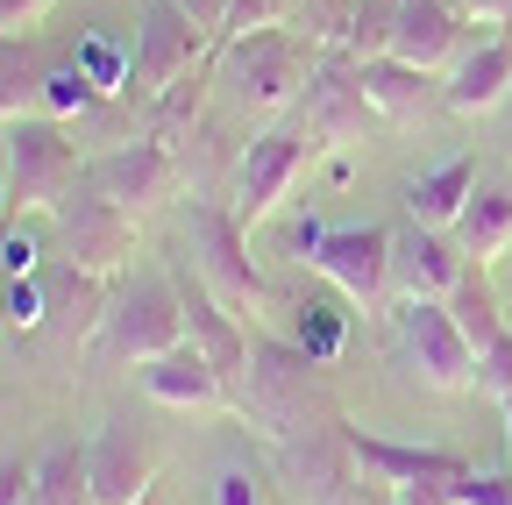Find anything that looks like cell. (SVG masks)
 I'll use <instances>...</instances> for the list:
<instances>
[{
    "instance_id": "83f0119b",
    "label": "cell",
    "mask_w": 512,
    "mask_h": 505,
    "mask_svg": "<svg viewBox=\"0 0 512 505\" xmlns=\"http://www.w3.org/2000/svg\"><path fill=\"white\" fill-rule=\"evenodd\" d=\"M100 100V86H93V72L79 65H43V93H36V114H50V121H64V129H72V121L86 114Z\"/></svg>"
},
{
    "instance_id": "6da1fadb",
    "label": "cell",
    "mask_w": 512,
    "mask_h": 505,
    "mask_svg": "<svg viewBox=\"0 0 512 505\" xmlns=\"http://www.w3.org/2000/svg\"><path fill=\"white\" fill-rule=\"evenodd\" d=\"M235 413L264 441L342 427V399L328 385V363L313 349H299V342H278V335H249V377L235 392Z\"/></svg>"
},
{
    "instance_id": "277c9868",
    "label": "cell",
    "mask_w": 512,
    "mask_h": 505,
    "mask_svg": "<svg viewBox=\"0 0 512 505\" xmlns=\"http://www.w3.org/2000/svg\"><path fill=\"white\" fill-rule=\"evenodd\" d=\"M228 57V79H235V100L249 114H285L292 100H306V79L320 65V50L292 29H249V36H228L221 43Z\"/></svg>"
},
{
    "instance_id": "7a4b0ae2",
    "label": "cell",
    "mask_w": 512,
    "mask_h": 505,
    "mask_svg": "<svg viewBox=\"0 0 512 505\" xmlns=\"http://www.w3.org/2000/svg\"><path fill=\"white\" fill-rule=\"evenodd\" d=\"M178 228H185V257H192V271L214 285L221 306H235V313H264V306L278 299L271 278L256 271V257H249V228L235 221V207H221V200H185Z\"/></svg>"
},
{
    "instance_id": "f546056e",
    "label": "cell",
    "mask_w": 512,
    "mask_h": 505,
    "mask_svg": "<svg viewBox=\"0 0 512 505\" xmlns=\"http://www.w3.org/2000/svg\"><path fill=\"white\" fill-rule=\"evenodd\" d=\"M349 15H356V0H299L292 36H306L313 50H342L349 43Z\"/></svg>"
},
{
    "instance_id": "7bdbcfd3",
    "label": "cell",
    "mask_w": 512,
    "mask_h": 505,
    "mask_svg": "<svg viewBox=\"0 0 512 505\" xmlns=\"http://www.w3.org/2000/svg\"><path fill=\"white\" fill-rule=\"evenodd\" d=\"M136 505H178V491H171V477H157V484H150V491H143Z\"/></svg>"
},
{
    "instance_id": "2e32d148",
    "label": "cell",
    "mask_w": 512,
    "mask_h": 505,
    "mask_svg": "<svg viewBox=\"0 0 512 505\" xmlns=\"http://www.w3.org/2000/svg\"><path fill=\"white\" fill-rule=\"evenodd\" d=\"M349 449H356V463H363V477L370 484H463L470 477V463L456 456V449H406V441H384V434H363V427H349Z\"/></svg>"
},
{
    "instance_id": "4316f807",
    "label": "cell",
    "mask_w": 512,
    "mask_h": 505,
    "mask_svg": "<svg viewBox=\"0 0 512 505\" xmlns=\"http://www.w3.org/2000/svg\"><path fill=\"white\" fill-rule=\"evenodd\" d=\"M72 136H79V150L86 157H100V150H121V143H136L143 136V121H136V100L128 93H100L79 121H72Z\"/></svg>"
},
{
    "instance_id": "484cf974",
    "label": "cell",
    "mask_w": 512,
    "mask_h": 505,
    "mask_svg": "<svg viewBox=\"0 0 512 505\" xmlns=\"http://www.w3.org/2000/svg\"><path fill=\"white\" fill-rule=\"evenodd\" d=\"M36 93H43V57H36V43L0 29V121L36 114Z\"/></svg>"
},
{
    "instance_id": "52a82bcc",
    "label": "cell",
    "mask_w": 512,
    "mask_h": 505,
    "mask_svg": "<svg viewBox=\"0 0 512 505\" xmlns=\"http://www.w3.org/2000/svg\"><path fill=\"white\" fill-rule=\"evenodd\" d=\"M320 150H328V143H320L306 121H278V129H264V136L235 157V200H228L235 221H242V228L271 221V214L292 200V185L306 178V164H313Z\"/></svg>"
},
{
    "instance_id": "9a60e30c",
    "label": "cell",
    "mask_w": 512,
    "mask_h": 505,
    "mask_svg": "<svg viewBox=\"0 0 512 505\" xmlns=\"http://www.w3.org/2000/svg\"><path fill=\"white\" fill-rule=\"evenodd\" d=\"M86 470H93V505H136L164 477V456L136 420H107L86 441Z\"/></svg>"
},
{
    "instance_id": "f35d334b",
    "label": "cell",
    "mask_w": 512,
    "mask_h": 505,
    "mask_svg": "<svg viewBox=\"0 0 512 505\" xmlns=\"http://www.w3.org/2000/svg\"><path fill=\"white\" fill-rule=\"evenodd\" d=\"M178 8H185L192 22H200L214 43H228V8H235V0H178Z\"/></svg>"
},
{
    "instance_id": "ab89813d",
    "label": "cell",
    "mask_w": 512,
    "mask_h": 505,
    "mask_svg": "<svg viewBox=\"0 0 512 505\" xmlns=\"http://www.w3.org/2000/svg\"><path fill=\"white\" fill-rule=\"evenodd\" d=\"M463 22H484V29H505L512 22V0H448Z\"/></svg>"
},
{
    "instance_id": "d4e9b609",
    "label": "cell",
    "mask_w": 512,
    "mask_h": 505,
    "mask_svg": "<svg viewBox=\"0 0 512 505\" xmlns=\"http://www.w3.org/2000/svg\"><path fill=\"white\" fill-rule=\"evenodd\" d=\"M448 313H456V328L470 335V349L484 356L498 335H505V313H498V285H491V271L470 257V271L456 278V292H448Z\"/></svg>"
},
{
    "instance_id": "836d02e7",
    "label": "cell",
    "mask_w": 512,
    "mask_h": 505,
    "mask_svg": "<svg viewBox=\"0 0 512 505\" xmlns=\"http://www.w3.org/2000/svg\"><path fill=\"white\" fill-rule=\"evenodd\" d=\"M477 392H498V399H512V328L477 356Z\"/></svg>"
},
{
    "instance_id": "4dcf8cb0",
    "label": "cell",
    "mask_w": 512,
    "mask_h": 505,
    "mask_svg": "<svg viewBox=\"0 0 512 505\" xmlns=\"http://www.w3.org/2000/svg\"><path fill=\"white\" fill-rule=\"evenodd\" d=\"M299 0H235L228 8V36H249V29H285Z\"/></svg>"
},
{
    "instance_id": "8fae6325",
    "label": "cell",
    "mask_w": 512,
    "mask_h": 505,
    "mask_svg": "<svg viewBox=\"0 0 512 505\" xmlns=\"http://www.w3.org/2000/svg\"><path fill=\"white\" fill-rule=\"evenodd\" d=\"M392 249L399 235L377 228V221H356V228H320L313 242V271L328 278L349 306H384V292H392Z\"/></svg>"
},
{
    "instance_id": "603a6c76",
    "label": "cell",
    "mask_w": 512,
    "mask_h": 505,
    "mask_svg": "<svg viewBox=\"0 0 512 505\" xmlns=\"http://www.w3.org/2000/svg\"><path fill=\"white\" fill-rule=\"evenodd\" d=\"M470 193H477V157H448V164H434L427 178L406 185V214L420 228H456Z\"/></svg>"
},
{
    "instance_id": "cb8c5ba5",
    "label": "cell",
    "mask_w": 512,
    "mask_h": 505,
    "mask_svg": "<svg viewBox=\"0 0 512 505\" xmlns=\"http://www.w3.org/2000/svg\"><path fill=\"white\" fill-rule=\"evenodd\" d=\"M463 242V257H477V264H491L498 249L512 242V185H484L477 178V193H470V207H463V221L448 228Z\"/></svg>"
},
{
    "instance_id": "60d3db41",
    "label": "cell",
    "mask_w": 512,
    "mask_h": 505,
    "mask_svg": "<svg viewBox=\"0 0 512 505\" xmlns=\"http://www.w3.org/2000/svg\"><path fill=\"white\" fill-rule=\"evenodd\" d=\"M392 505H456V484H392Z\"/></svg>"
},
{
    "instance_id": "7dc6e473",
    "label": "cell",
    "mask_w": 512,
    "mask_h": 505,
    "mask_svg": "<svg viewBox=\"0 0 512 505\" xmlns=\"http://www.w3.org/2000/svg\"><path fill=\"white\" fill-rule=\"evenodd\" d=\"M0 328H8V299H0Z\"/></svg>"
},
{
    "instance_id": "e0dca14e",
    "label": "cell",
    "mask_w": 512,
    "mask_h": 505,
    "mask_svg": "<svg viewBox=\"0 0 512 505\" xmlns=\"http://www.w3.org/2000/svg\"><path fill=\"white\" fill-rule=\"evenodd\" d=\"M463 271H470V257H463V242L448 228H420L413 221L399 235V249H392V285H406V299H448Z\"/></svg>"
},
{
    "instance_id": "e575fe53",
    "label": "cell",
    "mask_w": 512,
    "mask_h": 505,
    "mask_svg": "<svg viewBox=\"0 0 512 505\" xmlns=\"http://www.w3.org/2000/svg\"><path fill=\"white\" fill-rule=\"evenodd\" d=\"M456 505H512V470H470L456 484Z\"/></svg>"
},
{
    "instance_id": "b9f144b4",
    "label": "cell",
    "mask_w": 512,
    "mask_h": 505,
    "mask_svg": "<svg viewBox=\"0 0 512 505\" xmlns=\"http://www.w3.org/2000/svg\"><path fill=\"white\" fill-rule=\"evenodd\" d=\"M50 8H57V0H0V29L15 36V29H29L36 15H50Z\"/></svg>"
},
{
    "instance_id": "44dd1931",
    "label": "cell",
    "mask_w": 512,
    "mask_h": 505,
    "mask_svg": "<svg viewBox=\"0 0 512 505\" xmlns=\"http://www.w3.org/2000/svg\"><path fill=\"white\" fill-rule=\"evenodd\" d=\"M434 79L441 72H420V65H406V57H370V65H363V93H370L377 121H427L441 107Z\"/></svg>"
},
{
    "instance_id": "4fadbf2b",
    "label": "cell",
    "mask_w": 512,
    "mask_h": 505,
    "mask_svg": "<svg viewBox=\"0 0 512 505\" xmlns=\"http://www.w3.org/2000/svg\"><path fill=\"white\" fill-rule=\"evenodd\" d=\"M399 335H406L413 370L427 377L434 392H463V385H477V349H470V335L456 328L448 299H406V306H399Z\"/></svg>"
},
{
    "instance_id": "f6af8a7d",
    "label": "cell",
    "mask_w": 512,
    "mask_h": 505,
    "mask_svg": "<svg viewBox=\"0 0 512 505\" xmlns=\"http://www.w3.org/2000/svg\"><path fill=\"white\" fill-rule=\"evenodd\" d=\"M505 449H512V399H505Z\"/></svg>"
},
{
    "instance_id": "5bb4252c",
    "label": "cell",
    "mask_w": 512,
    "mask_h": 505,
    "mask_svg": "<svg viewBox=\"0 0 512 505\" xmlns=\"http://www.w3.org/2000/svg\"><path fill=\"white\" fill-rule=\"evenodd\" d=\"M171 278H178V306H185V342L228 377V392H242V377H249V328H242V313L221 306L214 285L192 264H171Z\"/></svg>"
},
{
    "instance_id": "f1b7e54d",
    "label": "cell",
    "mask_w": 512,
    "mask_h": 505,
    "mask_svg": "<svg viewBox=\"0 0 512 505\" xmlns=\"http://www.w3.org/2000/svg\"><path fill=\"white\" fill-rule=\"evenodd\" d=\"M399 8H406V0H356L342 57H356V65H370V57H392V36H399Z\"/></svg>"
},
{
    "instance_id": "ba28073f",
    "label": "cell",
    "mask_w": 512,
    "mask_h": 505,
    "mask_svg": "<svg viewBox=\"0 0 512 505\" xmlns=\"http://www.w3.org/2000/svg\"><path fill=\"white\" fill-rule=\"evenodd\" d=\"M57 249H64V264L72 271H93V278H121L128 264H136V214L114 207L107 193H93L86 171L79 185L57 200Z\"/></svg>"
},
{
    "instance_id": "7402d4cb",
    "label": "cell",
    "mask_w": 512,
    "mask_h": 505,
    "mask_svg": "<svg viewBox=\"0 0 512 505\" xmlns=\"http://www.w3.org/2000/svg\"><path fill=\"white\" fill-rule=\"evenodd\" d=\"M207 72H214V57L200 72H185V79H171L150 107H143V136H157L164 150H178L185 157V143L207 129Z\"/></svg>"
},
{
    "instance_id": "9c48e42d",
    "label": "cell",
    "mask_w": 512,
    "mask_h": 505,
    "mask_svg": "<svg viewBox=\"0 0 512 505\" xmlns=\"http://www.w3.org/2000/svg\"><path fill=\"white\" fill-rule=\"evenodd\" d=\"M271 484L292 505H349L363 491V463L349 449V420L292 434V441H271Z\"/></svg>"
},
{
    "instance_id": "ac0fdd59",
    "label": "cell",
    "mask_w": 512,
    "mask_h": 505,
    "mask_svg": "<svg viewBox=\"0 0 512 505\" xmlns=\"http://www.w3.org/2000/svg\"><path fill=\"white\" fill-rule=\"evenodd\" d=\"M470 50V22L448 8V0H406L399 8V36H392V57L420 72H456V57Z\"/></svg>"
},
{
    "instance_id": "5b68a950",
    "label": "cell",
    "mask_w": 512,
    "mask_h": 505,
    "mask_svg": "<svg viewBox=\"0 0 512 505\" xmlns=\"http://www.w3.org/2000/svg\"><path fill=\"white\" fill-rule=\"evenodd\" d=\"M221 43L192 22L178 0H136V57H128V100L136 107H150L171 79H185V72H200L207 57H214Z\"/></svg>"
},
{
    "instance_id": "7c38bea8",
    "label": "cell",
    "mask_w": 512,
    "mask_h": 505,
    "mask_svg": "<svg viewBox=\"0 0 512 505\" xmlns=\"http://www.w3.org/2000/svg\"><path fill=\"white\" fill-rule=\"evenodd\" d=\"M299 107H306V129L328 143V150H349V143H363L377 129V107L363 93V65L342 57V50H320V65H313Z\"/></svg>"
},
{
    "instance_id": "d590c367",
    "label": "cell",
    "mask_w": 512,
    "mask_h": 505,
    "mask_svg": "<svg viewBox=\"0 0 512 505\" xmlns=\"http://www.w3.org/2000/svg\"><path fill=\"white\" fill-rule=\"evenodd\" d=\"M0 299H8V321H15V328H36V321H43V285H36V278H8V292H0Z\"/></svg>"
},
{
    "instance_id": "3957f363",
    "label": "cell",
    "mask_w": 512,
    "mask_h": 505,
    "mask_svg": "<svg viewBox=\"0 0 512 505\" xmlns=\"http://www.w3.org/2000/svg\"><path fill=\"white\" fill-rule=\"evenodd\" d=\"M0 164H8V207L15 214H57V200L72 193L79 171H86V150L64 121L22 114V121H8V136H0Z\"/></svg>"
},
{
    "instance_id": "8992f818",
    "label": "cell",
    "mask_w": 512,
    "mask_h": 505,
    "mask_svg": "<svg viewBox=\"0 0 512 505\" xmlns=\"http://www.w3.org/2000/svg\"><path fill=\"white\" fill-rule=\"evenodd\" d=\"M185 342V306H178V278L171 271H136L114 306H107V328H100V349L114 363H157Z\"/></svg>"
},
{
    "instance_id": "bcb514c9",
    "label": "cell",
    "mask_w": 512,
    "mask_h": 505,
    "mask_svg": "<svg viewBox=\"0 0 512 505\" xmlns=\"http://www.w3.org/2000/svg\"><path fill=\"white\" fill-rule=\"evenodd\" d=\"M349 505H384V498H370V491H356V498H349Z\"/></svg>"
},
{
    "instance_id": "ee69618b",
    "label": "cell",
    "mask_w": 512,
    "mask_h": 505,
    "mask_svg": "<svg viewBox=\"0 0 512 505\" xmlns=\"http://www.w3.org/2000/svg\"><path fill=\"white\" fill-rule=\"evenodd\" d=\"M505 150H512V100H505Z\"/></svg>"
},
{
    "instance_id": "ffe728a7",
    "label": "cell",
    "mask_w": 512,
    "mask_h": 505,
    "mask_svg": "<svg viewBox=\"0 0 512 505\" xmlns=\"http://www.w3.org/2000/svg\"><path fill=\"white\" fill-rule=\"evenodd\" d=\"M512 100V36H491L477 50L456 57V72L441 79V107L448 114H491Z\"/></svg>"
},
{
    "instance_id": "30bf717a",
    "label": "cell",
    "mask_w": 512,
    "mask_h": 505,
    "mask_svg": "<svg viewBox=\"0 0 512 505\" xmlns=\"http://www.w3.org/2000/svg\"><path fill=\"white\" fill-rule=\"evenodd\" d=\"M86 185L93 193H107L114 207H128V214H157V207H171L185 185H192V171H185V157L178 150H164L157 136H136V143H121V150H100V157H86Z\"/></svg>"
},
{
    "instance_id": "1f68e13d",
    "label": "cell",
    "mask_w": 512,
    "mask_h": 505,
    "mask_svg": "<svg viewBox=\"0 0 512 505\" xmlns=\"http://www.w3.org/2000/svg\"><path fill=\"white\" fill-rule=\"evenodd\" d=\"M299 313H306V321H299V349H313L320 363H328V356L342 349V321H335V313H328V306H320V299H306Z\"/></svg>"
},
{
    "instance_id": "74e56055",
    "label": "cell",
    "mask_w": 512,
    "mask_h": 505,
    "mask_svg": "<svg viewBox=\"0 0 512 505\" xmlns=\"http://www.w3.org/2000/svg\"><path fill=\"white\" fill-rule=\"evenodd\" d=\"M29 271H36V242L22 228H8L0 235V278H29Z\"/></svg>"
},
{
    "instance_id": "8d00e7d4",
    "label": "cell",
    "mask_w": 512,
    "mask_h": 505,
    "mask_svg": "<svg viewBox=\"0 0 512 505\" xmlns=\"http://www.w3.org/2000/svg\"><path fill=\"white\" fill-rule=\"evenodd\" d=\"M29 491H36V463L0 456V505H29Z\"/></svg>"
},
{
    "instance_id": "d6a6232c",
    "label": "cell",
    "mask_w": 512,
    "mask_h": 505,
    "mask_svg": "<svg viewBox=\"0 0 512 505\" xmlns=\"http://www.w3.org/2000/svg\"><path fill=\"white\" fill-rule=\"evenodd\" d=\"M214 505H271V484L256 477V470H242V463H228L214 477Z\"/></svg>"
},
{
    "instance_id": "d6986e66",
    "label": "cell",
    "mask_w": 512,
    "mask_h": 505,
    "mask_svg": "<svg viewBox=\"0 0 512 505\" xmlns=\"http://www.w3.org/2000/svg\"><path fill=\"white\" fill-rule=\"evenodd\" d=\"M143 392H150L157 406H178V413H221V406H235L228 377H221L200 349H192V342H178L171 356L143 363Z\"/></svg>"
}]
</instances>
